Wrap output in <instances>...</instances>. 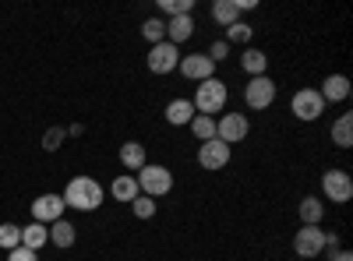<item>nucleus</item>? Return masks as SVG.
<instances>
[{"label":"nucleus","mask_w":353,"mask_h":261,"mask_svg":"<svg viewBox=\"0 0 353 261\" xmlns=\"http://www.w3.org/2000/svg\"><path fill=\"white\" fill-rule=\"evenodd\" d=\"M64 138H68V127H50L46 134H43V149L46 152H57L64 145Z\"/></svg>","instance_id":"c85d7f7f"},{"label":"nucleus","mask_w":353,"mask_h":261,"mask_svg":"<svg viewBox=\"0 0 353 261\" xmlns=\"http://www.w3.org/2000/svg\"><path fill=\"white\" fill-rule=\"evenodd\" d=\"M64 205L68 209H78V212H96L99 205H103V198H106V191H103V184L99 180H92V177H74V180H68V187H64Z\"/></svg>","instance_id":"f257e3e1"},{"label":"nucleus","mask_w":353,"mask_h":261,"mask_svg":"<svg viewBox=\"0 0 353 261\" xmlns=\"http://www.w3.org/2000/svg\"><path fill=\"white\" fill-rule=\"evenodd\" d=\"M18 244H21V226L18 222H4V226H0V247L14 251Z\"/></svg>","instance_id":"bb28decb"},{"label":"nucleus","mask_w":353,"mask_h":261,"mask_svg":"<svg viewBox=\"0 0 353 261\" xmlns=\"http://www.w3.org/2000/svg\"><path fill=\"white\" fill-rule=\"evenodd\" d=\"M4 261H39V251H28V247H14V251H8V258Z\"/></svg>","instance_id":"2f4dec72"},{"label":"nucleus","mask_w":353,"mask_h":261,"mask_svg":"<svg viewBox=\"0 0 353 261\" xmlns=\"http://www.w3.org/2000/svg\"><path fill=\"white\" fill-rule=\"evenodd\" d=\"M321 194L332 198V205H346L353 198V177L346 169H325L321 173Z\"/></svg>","instance_id":"39448f33"},{"label":"nucleus","mask_w":353,"mask_h":261,"mask_svg":"<svg viewBox=\"0 0 353 261\" xmlns=\"http://www.w3.org/2000/svg\"><path fill=\"white\" fill-rule=\"evenodd\" d=\"M121 163H124V169H141L145 163H149V152H145V145L141 141H124L121 145Z\"/></svg>","instance_id":"a211bd4d"},{"label":"nucleus","mask_w":353,"mask_h":261,"mask_svg":"<svg viewBox=\"0 0 353 261\" xmlns=\"http://www.w3.org/2000/svg\"><path fill=\"white\" fill-rule=\"evenodd\" d=\"M332 261H353V254H350V251H343V247H339V251H332Z\"/></svg>","instance_id":"72a5a7b5"},{"label":"nucleus","mask_w":353,"mask_h":261,"mask_svg":"<svg viewBox=\"0 0 353 261\" xmlns=\"http://www.w3.org/2000/svg\"><path fill=\"white\" fill-rule=\"evenodd\" d=\"M191 121H194V106H191V99H170V106H166V124L184 127V124H191Z\"/></svg>","instance_id":"f3484780"},{"label":"nucleus","mask_w":353,"mask_h":261,"mask_svg":"<svg viewBox=\"0 0 353 261\" xmlns=\"http://www.w3.org/2000/svg\"><path fill=\"white\" fill-rule=\"evenodd\" d=\"M43 244H50V226H43V222H28V226H21V247L39 251Z\"/></svg>","instance_id":"6ab92c4d"},{"label":"nucleus","mask_w":353,"mask_h":261,"mask_svg":"<svg viewBox=\"0 0 353 261\" xmlns=\"http://www.w3.org/2000/svg\"><path fill=\"white\" fill-rule=\"evenodd\" d=\"M191 36H194V14H176V18L166 21V43L181 46V43H188Z\"/></svg>","instance_id":"ddd939ff"},{"label":"nucleus","mask_w":353,"mask_h":261,"mask_svg":"<svg viewBox=\"0 0 353 261\" xmlns=\"http://www.w3.org/2000/svg\"><path fill=\"white\" fill-rule=\"evenodd\" d=\"M212 21L230 28L233 21H241V8H237V0H216L212 4Z\"/></svg>","instance_id":"412c9836"},{"label":"nucleus","mask_w":353,"mask_h":261,"mask_svg":"<svg viewBox=\"0 0 353 261\" xmlns=\"http://www.w3.org/2000/svg\"><path fill=\"white\" fill-rule=\"evenodd\" d=\"M131 209H134L138 219H152V216H156V201H152V198H145V194H138V198L131 201Z\"/></svg>","instance_id":"c756f323"},{"label":"nucleus","mask_w":353,"mask_h":261,"mask_svg":"<svg viewBox=\"0 0 353 261\" xmlns=\"http://www.w3.org/2000/svg\"><path fill=\"white\" fill-rule=\"evenodd\" d=\"M251 36H254V28L248 21H233L226 28V43H241V46H251Z\"/></svg>","instance_id":"393cba45"},{"label":"nucleus","mask_w":353,"mask_h":261,"mask_svg":"<svg viewBox=\"0 0 353 261\" xmlns=\"http://www.w3.org/2000/svg\"><path fill=\"white\" fill-rule=\"evenodd\" d=\"M159 11L176 18V14H194V0H159Z\"/></svg>","instance_id":"cd10ccee"},{"label":"nucleus","mask_w":353,"mask_h":261,"mask_svg":"<svg viewBox=\"0 0 353 261\" xmlns=\"http://www.w3.org/2000/svg\"><path fill=\"white\" fill-rule=\"evenodd\" d=\"M325 247L329 251H339V233H325Z\"/></svg>","instance_id":"473e14b6"},{"label":"nucleus","mask_w":353,"mask_h":261,"mask_svg":"<svg viewBox=\"0 0 353 261\" xmlns=\"http://www.w3.org/2000/svg\"><path fill=\"white\" fill-rule=\"evenodd\" d=\"M74 237H78V229H74V222H68V219H57V222L50 226V240H53V247H61V251H68V247L74 244Z\"/></svg>","instance_id":"aec40b11"},{"label":"nucleus","mask_w":353,"mask_h":261,"mask_svg":"<svg viewBox=\"0 0 353 261\" xmlns=\"http://www.w3.org/2000/svg\"><path fill=\"white\" fill-rule=\"evenodd\" d=\"M134 180H138V191L145 194V198H166L170 191H173V173L166 169V166H159V163H145L138 173H134Z\"/></svg>","instance_id":"7ed1b4c3"},{"label":"nucleus","mask_w":353,"mask_h":261,"mask_svg":"<svg viewBox=\"0 0 353 261\" xmlns=\"http://www.w3.org/2000/svg\"><path fill=\"white\" fill-rule=\"evenodd\" d=\"M141 36L149 39L152 46H156V43H163V39H166V21H163V18H149V21L141 25Z\"/></svg>","instance_id":"a878e982"},{"label":"nucleus","mask_w":353,"mask_h":261,"mask_svg":"<svg viewBox=\"0 0 353 261\" xmlns=\"http://www.w3.org/2000/svg\"><path fill=\"white\" fill-rule=\"evenodd\" d=\"M241 67H244L248 78H261L265 71H269V56H265L258 46H244V53H241Z\"/></svg>","instance_id":"2eb2a0df"},{"label":"nucleus","mask_w":353,"mask_h":261,"mask_svg":"<svg viewBox=\"0 0 353 261\" xmlns=\"http://www.w3.org/2000/svg\"><path fill=\"white\" fill-rule=\"evenodd\" d=\"M297 216H301L304 226H318L321 216H325V201H321V198H304L301 209H297Z\"/></svg>","instance_id":"4be33fe9"},{"label":"nucleus","mask_w":353,"mask_h":261,"mask_svg":"<svg viewBox=\"0 0 353 261\" xmlns=\"http://www.w3.org/2000/svg\"><path fill=\"white\" fill-rule=\"evenodd\" d=\"M244 103L251 109H269L276 103V81L269 74H261V78H248L244 85Z\"/></svg>","instance_id":"0eeeda50"},{"label":"nucleus","mask_w":353,"mask_h":261,"mask_svg":"<svg viewBox=\"0 0 353 261\" xmlns=\"http://www.w3.org/2000/svg\"><path fill=\"white\" fill-rule=\"evenodd\" d=\"M325 251V229L321 226H301L293 237V254L304 261H318V254Z\"/></svg>","instance_id":"20e7f679"},{"label":"nucleus","mask_w":353,"mask_h":261,"mask_svg":"<svg viewBox=\"0 0 353 261\" xmlns=\"http://www.w3.org/2000/svg\"><path fill=\"white\" fill-rule=\"evenodd\" d=\"M205 56H209V61H212V64H219V61H226V56H230V43H226V39H216V43L209 46V53H205Z\"/></svg>","instance_id":"7c9ffc66"},{"label":"nucleus","mask_w":353,"mask_h":261,"mask_svg":"<svg viewBox=\"0 0 353 261\" xmlns=\"http://www.w3.org/2000/svg\"><path fill=\"white\" fill-rule=\"evenodd\" d=\"M318 96L325 99V103H343V99L350 96V78H346V74H329L325 81H321Z\"/></svg>","instance_id":"4468645a"},{"label":"nucleus","mask_w":353,"mask_h":261,"mask_svg":"<svg viewBox=\"0 0 353 261\" xmlns=\"http://www.w3.org/2000/svg\"><path fill=\"white\" fill-rule=\"evenodd\" d=\"M145 64H149V71L152 74H170V71H176V64H181V50H176L173 43H156L152 50H149V56H145Z\"/></svg>","instance_id":"6e6552de"},{"label":"nucleus","mask_w":353,"mask_h":261,"mask_svg":"<svg viewBox=\"0 0 353 261\" xmlns=\"http://www.w3.org/2000/svg\"><path fill=\"white\" fill-rule=\"evenodd\" d=\"M81 131H85V127H81V124H71V127H68V138H78V134H81Z\"/></svg>","instance_id":"f704fd0d"},{"label":"nucleus","mask_w":353,"mask_h":261,"mask_svg":"<svg viewBox=\"0 0 353 261\" xmlns=\"http://www.w3.org/2000/svg\"><path fill=\"white\" fill-rule=\"evenodd\" d=\"M110 194H113L117 201H124V205H131V201L141 194V191H138V180H134V173H121V177H113Z\"/></svg>","instance_id":"dca6fc26"},{"label":"nucleus","mask_w":353,"mask_h":261,"mask_svg":"<svg viewBox=\"0 0 353 261\" xmlns=\"http://www.w3.org/2000/svg\"><path fill=\"white\" fill-rule=\"evenodd\" d=\"M191 131H194L198 141H212V138H216V117H201V113H194Z\"/></svg>","instance_id":"b1692460"},{"label":"nucleus","mask_w":353,"mask_h":261,"mask_svg":"<svg viewBox=\"0 0 353 261\" xmlns=\"http://www.w3.org/2000/svg\"><path fill=\"white\" fill-rule=\"evenodd\" d=\"M230 145L226 141H219V138H212V141H201V149H198V163H201V169H226L230 166Z\"/></svg>","instance_id":"9b49d317"},{"label":"nucleus","mask_w":353,"mask_h":261,"mask_svg":"<svg viewBox=\"0 0 353 261\" xmlns=\"http://www.w3.org/2000/svg\"><path fill=\"white\" fill-rule=\"evenodd\" d=\"M332 141L339 149H350L353 145V113H343V117L332 124Z\"/></svg>","instance_id":"5701e85b"},{"label":"nucleus","mask_w":353,"mask_h":261,"mask_svg":"<svg viewBox=\"0 0 353 261\" xmlns=\"http://www.w3.org/2000/svg\"><path fill=\"white\" fill-rule=\"evenodd\" d=\"M176 71H181L188 81H209V78H216V64H212L205 53L181 56V64H176Z\"/></svg>","instance_id":"f8f14e48"},{"label":"nucleus","mask_w":353,"mask_h":261,"mask_svg":"<svg viewBox=\"0 0 353 261\" xmlns=\"http://www.w3.org/2000/svg\"><path fill=\"white\" fill-rule=\"evenodd\" d=\"M248 131H251V124H248L244 113H223V117L216 121V138L226 141L230 149H233V141H244Z\"/></svg>","instance_id":"1a4fd4ad"},{"label":"nucleus","mask_w":353,"mask_h":261,"mask_svg":"<svg viewBox=\"0 0 353 261\" xmlns=\"http://www.w3.org/2000/svg\"><path fill=\"white\" fill-rule=\"evenodd\" d=\"M226 99H230L226 81H219V78H209V81H201L198 89H194V99H191V106H194V113H201V117H216V113L226 106Z\"/></svg>","instance_id":"f03ea898"},{"label":"nucleus","mask_w":353,"mask_h":261,"mask_svg":"<svg viewBox=\"0 0 353 261\" xmlns=\"http://www.w3.org/2000/svg\"><path fill=\"white\" fill-rule=\"evenodd\" d=\"M290 113L297 121H318L321 113H325V99L318 96V89H301V92H293V99H290Z\"/></svg>","instance_id":"423d86ee"},{"label":"nucleus","mask_w":353,"mask_h":261,"mask_svg":"<svg viewBox=\"0 0 353 261\" xmlns=\"http://www.w3.org/2000/svg\"><path fill=\"white\" fill-rule=\"evenodd\" d=\"M64 198L61 194H39L32 201V222H43V226H53L57 219H64Z\"/></svg>","instance_id":"9d476101"}]
</instances>
